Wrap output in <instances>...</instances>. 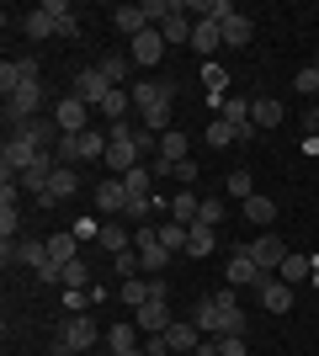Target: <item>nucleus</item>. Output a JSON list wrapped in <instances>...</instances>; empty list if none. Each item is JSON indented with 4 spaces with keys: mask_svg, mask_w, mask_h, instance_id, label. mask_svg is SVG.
Returning <instances> with one entry per match:
<instances>
[{
    "mask_svg": "<svg viewBox=\"0 0 319 356\" xmlns=\"http://www.w3.org/2000/svg\"><path fill=\"white\" fill-rule=\"evenodd\" d=\"M96 319L91 314H64L59 330H54V356H80V351H96Z\"/></svg>",
    "mask_w": 319,
    "mask_h": 356,
    "instance_id": "nucleus-1",
    "label": "nucleus"
},
{
    "mask_svg": "<svg viewBox=\"0 0 319 356\" xmlns=\"http://www.w3.org/2000/svg\"><path fill=\"white\" fill-rule=\"evenodd\" d=\"M106 149H112L106 128H85V134H64V138H59V149H54V160H59V165H80V160H106Z\"/></svg>",
    "mask_w": 319,
    "mask_h": 356,
    "instance_id": "nucleus-2",
    "label": "nucleus"
},
{
    "mask_svg": "<svg viewBox=\"0 0 319 356\" xmlns=\"http://www.w3.org/2000/svg\"><path fill=\"white\" fill-rule=\"evenodd\" d=\"M43 106H48V86H43V80L27 86V90H16V96H6V122H11V134H16V128H27L32 118H43Z\"/></svg>",
    "mask_w": 319,
    "mask_h": 356,
    "instance_id": "nucleus-3",
    "label": "nucleus"
},
{
    "mask_svg": "<svg viewBox=\"0 0 319 356\" xmlns=\"http://www.w3.org/2000/svg\"><path fill=\"white\" fill-rule=\"evenodd\" d=\"M245 250H250V261H256L266 277H277V271H282V261H288V245H282V234H277V229L256 234L250 245H245Z\"/></svg>",
    "mask_w": 319,
    "mask_h": 356,
    "instance_id": "nucleus-4",
    "label": "nucleus"
},
{
    "mask_svg": "<svg viewBox=\"0 0 319 356\" xmlns=\"http://www.w3.org/2000/svg\"><path fill=\"white\" fill-rule=\"evenodd\" d=\"M165 38H160V27H144L138 38H128V59H133V70H149V64L165 59Z\"/></svg>",
    "mask_w": 319,
    "mask_h": 356,
    "instance_id": "nucleus-5",
    "label": "nucleus"
},
{
    "mask_svg": "<svg viewBox=\"0 0 319 356\" xmlns=\"http://www.w3.org/2000/svg\"><path fill=\"white\" fill-rule=\"evenodd\" d=\"M32 160H38V149H32L22 134H11L6 144H0V181H16V176H22V170H27Z\"/></svg>",
    "mask_w": 319,
    "mask_h": 356,
    "instance_id": "nucleus-6",
    "label": "nucleus"
},
{
    "mask_svg": "<svg viewBox=\"0 0 319 356\" xmlns=\"http://www.w3.org/2000/svg\"><path fill=\"white\" fill-rule=\"evenodd\" d=\"M38 80H43V64H38V59H6V64H0V90H6V96L38 86Z\"/></svg>",
    "mask_w": 319,
    "mask_h": 356,
    "instance_id": "nucleus-7",
    "label": "nucleus"
},
{
    "mask_svg": "<svg viewBox=\"0 0 319 356\" xmlns=\"http://www.w3.org/2000/svg\"><path fill=\"white\" fill-rule=\"evenodd\" d=\"M54 122H59V138L85 134V128H91V106L80 102V96H59V102H54Z\"/></svg>",
    "mask_w": 319,
    "mask_h": 356,
    "instance_id": "nucleus-8",
    "label": "nucleus"
},
{
    "mask_svg": "<svg viewBox=\"0 0 319 356\" xmlns=\"http://www.w3.org/2000/svg\"><path fill=\"white\" fill-rule=\"evenodd\" d=\"M112 90H117V86H106V80H101V70H96V64H85V70L75 74V86H69V96H80L85 106H96V112H101V102L112 96Z\"/></svg>",
    "mask_w": 319,
    "mask_h": 356,
    "instance_id": "nucleus-9",
    "label": "nucleus"
},
{
    "mask_svg": "<svg viewBox=\"0 0 319 356\" xmlns=\"http://www.w3.org/2000/svg\"><path fill=\"white\" fill-rule=\"evenodd\" d=\"M261 277H266V271L250 261V250H245V245H240V250H229V261H224V282H229V287H256Z\"/></svg>",
    "mask_w": 319,
    "mask_h": 356,
    "instance_id": "nucleus-10",
    "label": "nucleus"
},
{
    "mask_svg": "<svg viewBox=\"0 0 319 356\" xmlns=\"http://www.w3.org/2000/svg\"><path fill=\"white\" fill-rule=\"evenodd\" d=\"M256 303L266 314H288L293 309V287L282 282V277H261V282H256Z\"/></svg>",
    "mask_w": 319,
    "mask_h": 356,
    "instance_id": "nucleus-11",
    "label": "nucleus"
},
{
    "mask_svg": "<svg viewBox=\"0 0 319 356\" xmlns=\"http://www.w3.org/2000/svg\"><path fill=\"white\" fill-rule=\"evenodd\" d=\"M138 314V330L144 335H165L170 325H176V314H170V298H149L144 309H133Z\"/></svg>",
    "mask_w": 319,
    "mask_h": 356,
    "instance_id": "nucleus-12",
    "label": "nucleus"
},
{
    "mask_svg": "<svg viewBox=\"0 0 319 356\" xmlns=\"http://www.w3.org/2000/svg\"><path fill=\"white\" fill-rule=\"evenodd\" d=\"M96 208H101L106 218H122V213H128V186H122V176L96 181Z\"/></svg>",
    "mask_w": 319,
    "mask_h": 356,
    "instance_id": "nucleus-13",
    "label": "nucleus"
},
{
    "mask_svg": "<svg viewBox=\"0 0 319 356\" xmlns=\"http://www.w3.org/2000/svg\"><path fill=\"white\" fill-rule=\"evenodd\" d=\"M75 192H80V176H75V165H59V170H54V181H48V192L38 197V202H43V208H59V202H69Z\"/></svg>",
    "mask_w": 319,
    "mask_h": 356,
    "instance_id": "nucleus-14",
    "label": "nucleus"
},
{
    "mask_svg": "<svg viewBox=\"0 0 319 356\" xmlns=\"http://www.w3.org/2000/svg\"><path fill=\"white\" fill-rule=\"evenodd\" d=\"M192 27H197V22H192V11H186V0H176V6H170V16L160 22V38L181 48V43H192Z\"/></svg>",
    "mask_w": 319,
    "mask_h": 356,
    "instance_id": "nucleus-15",
    "label": "nucleus"
},
{
    "mask_svg": "<svg viewBox=\"0 0 319 356\" xmlns=\"http://www.w3.org/2000/svg\"><path fill=\"white\" fill-rule=\"evenodd\" d=\"M16 134L27 138V144L38 149V154H43V149H59V122H54V112H43V118H32L27 128H16Z\"/></svg>",
    "mask_w": 319,
    "mask_h": 356,
    "instance_id": "nucleus-16",
    "label": "nucleus"
},
{
    "mask_svg": "<svg viewBox=\"0 0 319 356\" xmlns=\"http://www.w3.org/2000/svg\"><path fill=\"white\" fill-rule=\"evenodd\" d=\"M202 341H208V335H202V330L192 325V319H176V325L165 330V346H170V356H192Z\"/></svg>",
    "mask_w": 319,
    "mask_h": 356,
    "instance_id": "nucleus-17",
    "label": "nucleus"
},
{
    "mask_svg": "<svg viewBox=\"0 0 319 356\" xmlns=\"http://www.w3.org/2000/svg\"><path fill=\"white\" fill-rule=\"evenodd\" d=\"M16 27L27 32L32 43H48V38H59V16L48 11V6H38V11H27L22 22H16Z\"/></svg>",
    "mask_w": 319,
    "mask_h": 356,
    "instance_id": "nucleus-18",
    "label": "nucleus"
},
{
    "mask_svg": "<svg viewBox=\"0 0 319 356\" xmlns=\"http://www.w3.org/2000/svg\"><path fill=\"white\" fill-rule=\"evenodd\" d=\"M96 70H101L106 86H117V90L133 86V59H128V54H101V59H96Z\"/></svg>",
    "mask_w": 319,
    "mask_h": 356,
    "instance_id": "nucleus-19",
    "label": "nucleus"
},
{
    "mask_svg": "<svg viewBox=\"0 0 319 356\" xmlns=\"http://www.w3.org/2000/svg\"><path fill=\"white\" fill-rule=\"evenodd\" d=\"M48 261H54V266H69V261H80V239H75V229H54V234H48Z\"/></svg>",
    "mask_w": 319,
    "mask_h": 356,
    "instance_id": "nucleus-20",
    "label": "nucleus"
},
{
    "mask_svg": "<svg viewBox=\"0 0 319 356\" xmlns=\"http://www.w3.org/2000/svg\"><path fill=\"white\" fill-rule=\"evenodd\" d=\"M106 255H122V250H133V229L122 218H112V223H101V239H96Z\"/></svg>",
    "mask_w": 319,
    "mask_h": 356,
    "instance_id": "nucleus-21",
    "label": "nucleus"
},
{
    "mask_svg": "<svg viewBox=\"0 0 319 356\" xmlns=\"http://www.w3.org/2000/svg\"><path fill=\"white\" fill-rule=\"evenodd\" d=\"M101 341H106V351H112V356H122V351H133V346H144V330L122 319V325H112V330H106Z\"/></svg>",
    "mask_w": 319,
    "mask_h": 356,
    "instance_id": "nucleus-22",
    "label": "nucleus"
},
{
    "mask_svg": "<svg viewBox=\"0 0 319 356\" xmlns=\"http://www.w3.org/2000/svg\"><path fill=\"white\" fill-rule=\"evenodd\" d=\"M197 213H202V197L192 192V186H181V192L170 197V218H176V223H186V229H192V223H197Z\"/></svg>",
    "mask_w": 319,
    "mask_h": 356,
    "instance_id": "nucleus-23",
    "label": "nucleus"
},
{
    "mask_svg": "<svg viewBox=\"0 0 319 356\" xmlns=\"http://www.w3.org/2000/svg\"><path fill=\"white\" fill-rule=\"evenodd\" d=\"M133 165H144L138 144H112V149H106V170H112V176H128Z\"/></svg>",
    "mask_w": 319,
    "mask_h": 356,
    "instance_id": "nucleus-24",
    "label": "nucleus"
},
{
    "mask_svg": "<svg viewBox=\"0 0 319 356\" xmlns=\"http://www.w3.org/2000/svg\"><path fill=\"white\" fill-rule=\"evenodd\" d=\"M218 250V229H208V223H192V234H186V255L192 261H202V255Z\"/></svg>",
    "mask_w": 319,
    "mask_h": 356,
    "instance_id": "nucleus-25",
    "label": "nucleus"
},
{
    "mask_svg": "<svg viewBox=\"0 0 319 356\" xmlns=\"http://www.w3.org/2000/svg\"><path fill=\"white\" fill-rule=\"evenodd\" d=\"M250 38H256V22L234 11V16L224 22V43H229V48H250Z\"/></svg>",
    "mask_w": 319,
    "mask_h": 356,
    "instance_id": "nucleus-26",
    "label": "nucleus"
},
{
    "mask_svg": "<svg viewBox=\"0 0 319 356\" xmlns=\"http://www.w3.org/2000/svg\"><path fill=\"white\" fill-rule=\"evenodd\" d=\"M112 27L128 32V38H138V32L149 27V22H144V6H112Z\"/></svg>",
    "mask_w": 319,
    "mask_h": 356,
    "instance_id": "nucleus-27",
    "label": "nucleus"
},
{
    "mask_svg": "<svg viewBox=\"0 0 319 356\" xmlns=\"http://www.w3.org/2000/svg\"><path fill=\"white\" fill-rule=\"evenodd\" d=\"M282 118H288V112H282V102H272V96H256V102H250V122H256V128H277Z\"/></svg>",
    "mask_w": 319,
    "mask_h": 356,
    "instance_id": "nucleus-28",
    "label": "nucleus"
},
{
    "mask_svg": "<svg viewBox=\"0 0 319 356\" xmlns=\"http://www.w3.org/2000/svg\"><path fill=\"white\" fill-rule=\"evenodd\" d=\"M224 197H234V202H250V197H256V176H250V170H229L224 176Z\"/></svg>",
    "mask_w": 319,
    "mask_h": 356,
    "instance_id": "nucleus-29",
    "label": "nucleus"
},
{
    "mask_svg": "<svg viewBox=\"0 0 319 356\" xmlns=\"http://www.w3.org/2000/svg\"><path fill=\"white\" fill-rule=\"evenodd\" d=\"M117 298L128 303V309H144V303L154 298V282H149V277H128V282L117 287Z\"/></svg>",
    "mask_w": 319,
    "mask_h": 356,
    "instance_id": "nucleus-30",
    "label": "nucleus"
},
{
    "mask_svg": "<svg viewBox=\"0 0 319 356\" xmlns=\"http://www.w3.org/2000/svg\"><path fill=\"white\" fill-rule=\"evenodd\" d=\"M192 48H197V54H218V48H224V27H218V22H197V27H192Z\"/></svg>",
    "mask_w": 319,
    "mask_h": 356,
    "instance_id": "nucleus-31",
    "label": "nucleus"
},
{
    "mask_svg": "<svg viewBox=\"0 0 319 356\" xmlns=\"http://www.w3.org/2000/svg\"><path fill=\"white\" fill-rule=\"evenodd\" d=\"M277 277H282L288 287H298V282H309V277H314V261H309V255H293V250H288V261H282V271H277Z\"/></svg>",
    "mask_w": 319,
    "mask_h": 356,
    "instance_id": "nucleus-32",
    "label": "nucleus"
},
{
    "mask_svg": "<svg viewBox=\"0 0 319 356\" xmlns=\"http://www.w3.org/2000/svg\"><path fill=\"white\" fill-rule=\"evenodd\" d=\"M154 229H160V245H165L170 255H186V234H192V229H186V223L165 218V223H154Z\"/></svg>",
    "mask_w": 319,
    "mask_h": 356,
    "instance_id": "nucleus-33",
    "label": "nucleus"
},
{
    "mask_svg": "<svg viewBox=\"0 0 319 356\" xmlns=\"http://www.w3.org/2000/svg\"><path fill=\"white\" fill-rule=\"evenodd\" d=\"M202 138H208V144L218 149V154H224V149H234V144H240V128H234V122H224V118H213Z\"/></svg>",
    "mask_w": 319,
    "mask_h": 356,
    "instance_id": "nucleus-34",
    "label": "nucleus"
},
{
    "mask_svg": "<svg viewBox=\"0 0 319 356\" xmlns=\"http://www.w3.org/2000/svg\"><path fill=\"white\" fill-rule=\"evenodd\" d=\"M245 223H256V229H261V223H266V229H272V223H277V202H272V197H250V202H245Z\"/></svg>",
    "mask_w": 319,
    "mask_h": 356,
    "instance_id": "nucleus-35",
    "label": "nucleus"
},
{
    "mask_svg": "<svg viewBox=\"0 0 319 356\" xmlns=\"http://www.w3.org/2000/svg\"><path fill=\"white\" fill-rule=\"evenodd\" d=\"M250 102H256V96H224L218 118H224V122H234V128H245V122H250Z\"/></svg>",
    "mask_w": 319,
    "mask_h": 356,
    "instance_id": "nucleus-36",
    "label": "nucleus"
},
{
    "mask_svg": "<svg viewBox=\"0 0 319 356\" xmlns=\"http://www.w3.org/2000/svg\"><path fill=\"white\" fill-rule=\"evenodd\" d=\"M96 282V271H91V261L80 255V261H69V266L59 271V287H91Z\"/></svg>",
    "mask_w": 319,
    "mask_h": 356,
    "instance_id": "nucleus-37",
    "label": "nucleus"
},
{
    "mask_svg": "<svg viewBox=\"0 0 319 356\" xmlns=\"http://www.w3.org/2000/svg\"><path fill=\"white\" fill-rule=\"evenodd\" d=\"M160 160H170V165L192 160V154H186V134H181V128H170V134H160Z\"/></svg>",
    "mask_w": 319,
    "mask_h": 356,
    "instance_id": "nucleus-38",
    "label": "nucleus"
},
{
    "mask_svg": "<svg viewBox=\"0 0 319 356\" xmlns=\"http://www.w3.org/2000/svg\"><path fill=\"white\" fill-rule=\"evenodd\" d=\"M138 128H149V134H170L176 122H170V102L149 106V112H138Z\"/></svg>",
    "mask_w": 319,
    "mask_h": 356,
    "instance_id": "nucleus-39",
    "label": "nucleus"
},
{
    "mask_svg": "<svg viewBox=\"0 0 319 356\" xmlns=\"http://www.w3.org/2000/svg\"><path fill=\"white\" fill-rule=\"evenodd\" d=\"M122 186H128V197H154L149 186H154V176H149V165H133L128 176H122Z\"/></svg>",
    "mask_w": 319,
    "mask_h": 356,
    "instance_id": "nucleus-40",
    "label": "nucleus"
},
{
    "mask_svg": "<svg viewBox=\"0 0 319 356\" xmlns=\"http://www.w3.org/2000/svg\"><path fill=\"white\" fill-rule=\"evenodd\" d=\"M192 325H197L202 335H218V303H213V298H202L197 309H192Z\"/></svg>",
    "mask_w": 319,
    "mask_h": 356,
    "instance_id": "nucleus-41",
    "label": "nucleus"
},
{
    "mask_svg": "<svg viewBox=\"0 0 319 356\" xmlns=\"http://www.w3.org/2000/svg\"><path fill=\"white\" fill-rule=\"evenodd\" d=\"M293 90H298V96H314V102H319V64H304V70L293 74Z\"/></svg>",
    "mask_w": 319,
    "mask_h": 356,
    "instance_id": "nucleus-42",
    "label": "nucleus"
},
{
    "mask_svg": "<svg viewBox=\"0 0 319 356\" xmlns=\"http://www.w3.org/2000/svg\"><path fill=\"white\" fill-rule=\"evenodd\" d=\"M85 309H96L91 287H64V314H85Z\"/></svg>",
    "mask_w": 319,
    "mask_h": 356,
    "instance_id": "nucleus-43",
    "label": "nucleus"
},
{
    "mask_svg": "<svg viewBox=\"0 0 319 356\" xmlns=\"http://www.w3.org/2000/svg\"><path fill=\"white\" fill-rule=\"evenodd\" d=\"M138 266H144V271H165L170 250H165V245H149V250H138Z\"/></svg>",
    "mask_w": 319,
    "mask_h": 356,
    "instance_id": "nucleus-44",
    "label": "nucleus"
},
{
    "mask_svg": "<svg viewBox=\"0 0 319 356\" xmlns=\"http://www.w3.org/2000/svg\"><path fill=\"white\" fill-rule=\"evenodd\" d=\"M218 335H245V309H218Z\"/></svg>",
    "mask_w": 319,
    "mask_h": 356,
    "instance_id": "nucleus-45",
    "label": "nucleus"
},
{
    "mask_svg": "<svg viewBox=\"0 0 319 356\" xmlns=\"http://www.w3.org/2000/svg\"><path fill=\"white\" fill-rule=\"evenodd\" d=\"M202 86H208V96H229V90H224L229 80H224V70H218V64H213V59L202 64Z\"/></svg>",
    "mask_w": 319,
    "mask_h": 356,
    "instance_id": "nucleus-46",
    "label": "nucleus"
},
{
    "mask_svg": "<svg viewBox=\"0 0 319 356\" xmlns=\"http://www.w3.org/2000/svg\"><path fill=\"white\" fill-rule=\"evenodd\" d=\"M197 223L218 229V223H224V202H218V197H202V213H197Z\"/></svg>",
    "mask_w": 319,
    "mask_h": 356,
    "instance_id": "nucleus-47",
    "label": "nucleus"
},
{
    "mask_svg": "<svg viewBox=\"0 0 319 356\" xmlns=\"http://www.w3.org/2000/svg\"><path fill=\"white\" fill-rule=\"evenodd\" d=\"M218 356H250V341L245 335H218Z\"/></svg>",
    "mask_w": 319,
    "mask_h": 356,
    "instance_id": "nucleus-48",
    "label": "nucleus"
},
{
    "mask_svg": "<svg viewBox=\"0 0 319 356\" xmlns=\"http://www.w3.org/2000/svg\"><path fill=\"white\" fill-rule=\"evenodd\" d=\"M69 229H75V239H80V245H91V239H101V223H96V218H75Z\"/></svg>",
    "mask_w": 319,
    "mask_h": 356,
    "instance_id": "nucleus-49",
    "label": "nucleus"
},
{
    "mask_svg": "<svg viewBox=\"0 0 319 356\" xmlns=\"http://www.w3.org/2000/svg\"><path fill=\"white\" fill-rule=\"evenodd\" d=\"M112 266L122 271V282H128V277H138V250H122V255H112Z\"/></svg>",
    "mask_w": 319,
    "mask_h": 356,
    "instance_id": "nucleus-50",
    "label": "nucleus"
},
{
    "mask_svg": "<svg viewBox=\"0 0 319 356\" xmlns=\"http://www.w3.org/2000/svg\"><path fill=\"white\" fill-rule=\"evenodd\" d=\"M16 229H22V213H16V208H0V239H16Z\"/></svg>",
    "mask_w": 319,
    "mask_h": 356,
    "instance_id": "nucleus-51",
    "label": "nucleus"
},
{
    "mask_svg": "<svg viewBox=\"0 0 319 356\" xmlns=\"http://www.w3.org/2000/svg\"><path fill=\"white\" fill-rule=\"evenodd\" d=\"M176 181H181V186H197V160H181V165H176Z\"/></svg>",
    "mask_w": 319,
    "mask_h": 356,
    "instance_id": "nucleus-52",
    "label": "nucleus"
},
{
    "mask_svg": "<svg viewBox=\"0 0 319 356\" xmlns=\"http://www.w3.org/2000/svg\"><path fill=\"white\" fill-rule=\"evenodd\" d=\"M59 38H80V22H75V11H64V16H59Z\"/></svg>",
    "mask_w": 319,
    "mask_h": 356,
    "instance_id": "nucleus-53",
    "label": "nucleus"
},
{
    "mask_svg": "<svg viewBox=\"0 0 319 356\" xmlns=\"http://www.w3.org/2000/svg\"><path fill=\"white\" fill-rule=\"evenodd\" d=\"M304 134H319V102L309 106V118H304Z\"/></svg>",
    "mask_w": 319,
    "mask_h": 356,
    "instance_id": "nucleus-54",
    "label": "nucleus"
},
{
    "mask_svg": "<svg viewBox=\"0 0 319 356\" xmlns=\"http://www.w3.org/2000/svg\"><path fill=\"white\" fill-rule=\"evenodd\" d=\"M304 154H309V160H319V134H304Z\"/></svg>",
    "mask_w": 319,
    "mask_h": 356,
    "instance_id": "nucleus-55",
    "label": "nucleus"
},
{
    "mask_svg": "<svg viewBox=\"0 0 319 356\" xmlns=\"http://www.w3.org/2000/svg\"><path fill=\"white\" fill-rule=\"evenodd\" d=\"M314 287H319V255H314Z\"/></svg>",
    "mask_w": 319,
    "mask_h": 356,
    "instance_id": "nucleus-56",
    "label": "nucleus"
}]
</instances>
